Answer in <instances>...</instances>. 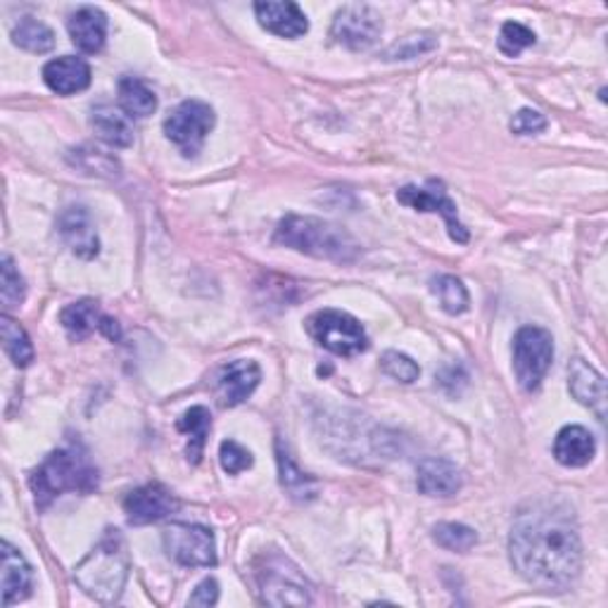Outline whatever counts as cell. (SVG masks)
Segmentation results:
<instances>
[{"label": "cell", "mask_w": 608, "mask_h": 608, "mask_svg": "<svg viewBox=\"0 0 608 608\" xmlns=\"http://www.w3.org/2000/svg\"><path fill=\"white\" fill-rule=\"evenodd\" d=\"M509 554L518 575L544 592L568 589L583 571V542L566 504L534 502L511 526Z\"/></svg>", "instance_id": "1"}, {"label": "cell", "mask_w": 608, "mask_h": 608, "mask_svg": "<svg viewBox=\"0 0 608 608\" xmlns=\"http://www.w3.org/2000/svg\"><path fill=\"white\" fill-rule=\"evenodd\" d=\"M29 487L34 492L38 509H48L65 492L91 495L98 489V469L81 444H69L46 457L29 477Z\"/></svg>", "instance_id": "2"}, {"label": "cell", "mask_w": 608, "mask_h": 608, "mask_svg": "<svg viewBox=\"0 0 608 608\" xmlns=\"http://www.w3.org/2000/svg\"><path fill=\"white\" fill-rule=\"evenodd\" d=\"M132 571L126 542L120 530H108L89 556L75 568V583L100 604L120 601Z\"/></svg>", "instance_id": "3"}, {"label": "cell", "mask_w": 608, "mask_h": 608, "mask_svg": "<svg viewBox=\"0 0 608 608\" xmlns=\"http://www.w3.org/2000/svg\"><path fill=\"white\" fill-rule=\"evenodd\" d=\"M277 243L328 262H354L359 255L357 240L345 228L316 216L288 214L277 228Z\"/></svg>", "instance_id": "4"}, {"label": "cell", "mask_w": 608, "mask_h": 608, "mask_svg": "<svg viewBox=\"0 0 608 608\" xmlns=\"http://www.w3.org/2000/svg\"><path fill=\"white\" fill-rule=\"evenodd\" d=\"M259 595L271 606H307L312 604V587L295 563L281 554L264 559V566L257 571Z\"/></svg>", "instance_id": "5"}, {"label": "cell", "mask_w": 608, "mask_h": 608, "mask_svg": "<svg viewBox=\"0 0 608 608\" xmlns=\"http://www.w3.org/2000/svg\"><path fill=\"white\" fill-rule=\"evenodd\" d=\"M554 361L552 333L540 326H523L514 338V371L520 387L538 390Z\"/></svg>", "instance_id": "6"}, {"label": "cell", "mask_w": 608, "mask_h": 608, "mask_svg": "<svg viewBox=\"0 0 608 608\" xmlns=\"http://www.w3.org/2000/svg\"><path fill=\"white\" fill-rule=\"evenodd\" d=\"M307 330L324 350L338 357H354L367 352L369 347L367 330L361 328L357 318L338 309H324L312 314L307 322Z\"/></svg>", "instance_id": "7"}, {"label": "cell", "mask_w": 608, "mask_h": 608, "mask_svg": "<svg viewBox=\"0 0 608 608\" xmlns=\"http://www.w3.org/2000/svg\"><path fill=\"white\" fill-rule=\"evenodd\" d=\"M167 556L183 568L216 566V544L210 528L198 523H171L165 534Z\"/></svg>", "instance_id": "8"}, {"label": "cell", "mask_w": 608, "mask_h": 608, "mask_svg": "<svg viewBox=\"0 0 608 608\" xmlns=\"http://www.w3.org/2000/svg\"><path fill=\"white\" fill-rule=\"evenodd\" d=\"M214 128V110L202 100H185L165 120V134L185 157H195Z\"/></svg>", "instance_id": "9"}, {"label": "cell", "mask_w": 608, "mask_h": 608, "mask_svg": "<svg viewBox=\"0 0 608 608\" xmlns=\"http://www.w3.org/2000/svg\"><path fill=\"white\" fill-rule=\"evenodd\" d=\"M383 34V18L367 3L342 5L336 12L330 36L350 50H367Z\"/></svg>", "instance_id": "10"}, {"label": "cell", "mask_w": 608, "mask_h": 608, "mask_svg": "<svg viewBox=\"0 0 608 608\" xmlns=\"http://www.w3.org/2000/svg\"><path fill=\"white\" fill-rule=\"evenodd\" d=\"M397 200L402 205H407L416 212H438L444 216L447 230H450V238L454 243H469V230L459 222L457 205L444 193V185L436 179H430L426 185H404L397 191Z\"/></svg>", "instance_id": "11"}, {"label": "cell", "mask_w": 608, "mask_h": 608, "mask_svg": "<svg viewBox=\"0 0 608 608\" xmlns=\"http://www.w3.org/2000/svg\"><path fill=\"white\" fill-rule=\"evenodd\" d=\"M179 499L165 485H143L124 499V511L132 526H150L179 511Z\"/></svg>", "instance_id": "12"}, {"label": "cell", "mask_w": 608, "mask_h": 608, "mask_svg": "<svg viewBox=\"0 0 608 608\" xmlns=\"http://www.w3.org/2000/svg\"><path fill=\"white\" fill-rule=\"evenodd\" d=\"M57 234L67 248L81 259H93L100 252L95 224L86 207H67L57 216Z\"/></svg>", "instance_id": "13"}, {"label": "cell", "mask_w": 608, "mask_h": 608, "mask_svg": "<svg viewBox=\"0 0 608 608\" xmlns=\"http://www.w3.org/2000/svg\"><path fill=\"white\" fill-rule=\"evenodd\" d=\"M259 381H262V371H259L257 361H228L226 367H222L219 379H216V387H219V399L224 407H238V404H243L255 393Z\"/></svg>", "instance_id": "14"}, {"label": "cell", "mask_w": 608, "mask_h": 608, "mask_svg": "<svg viewBox=\"0 0 608 608\" xmlns=\"http://www.w3.org/2000/svg\"><path fill=\"white\" fill-rule=\"evenodd\" d=\"M43 81L57 95H75L91 86V67L77 55L55 57L43 67Z\"/></svg>", "instance_id": "15"}, {"label": "cell", "mask_w": 608, "mask_h": 608, "mask_svg": "<svg viewBox=\"0 0 608 608\" xmlns=\"http://www.w3.org/2000/svg\"><path fill=\"white\" fill-rule=\"evenodd\" d=\"M463 485V475L452 461L430 457L418 463L416 487L426 497H454Z\"/></svg>", "instance_id": "16"}, {"label": "cell", "mask_w": 608, "mask_h": 608, "mask_svg": "<svg viewBox=\"0 0 608 608\" xmlns=\"http://www.w3.org/2000/svg\"><path fill=\"white\" fill-rule=\"evenodd\" d=\"M257 22L267 32L281 38H300L309 32L307 14L300 10L297 3H255Z\"/></svg>", "instance_id": "17"}, {"label": "cell", "mask_w": 608, "mask_h": 608, "mask_svg": "<svg viewBox=\"0 0 608 608\" xmlns=\"http://www.w3.org/2000/svg\"><path fill=\"white\" fill-rule=\"evenodd\" d=\"M67 29L71 43L81 50L95 55L105 48L108 41V18L103 10H98L93 5H83L77 12L69 14L67 20Z\"/></svg>", "instance_id": "18"}, {"label": "cell", "mask_w": 608, "mask_h": 608, "mask_svg": "<svg viewBox=\"0 0 608 608\" xmlns=\"http://www.w3.org/2000/svg\"><path fill=\"white\" fill-rule=\"evenodd\" d=\"M568 387L577 402L595 412L599 421H606V381L597 369H592L585 359H573L568 367Z\"/></svg>", "instance_id": "19"}, {"label": "cell", "mask_w": 608, "mask_h": 608, "mask_svg": "<svg viewBox=\"0 0 608 608\" xmlns=\"http://www.w3.org/2000/svg\"><path fill=\"white\" fill-rule=\"evenodd\" d=\"M597 442L595 436L583 426H566L559 430L554 440V457L561 466L581 469L595 459Z\"/></svg>", "instance_id": "20"}, {"label": "cell", "mask_w": 608, "mask_h": 608, "mask_svg": "<svg viewBox=\"0 0 608 608\" xmlns=\"http://www.w3.org/2000/svg\"><path fill=\"white\" fill-rule=\"evenodd\" d=\"M34 573L20 549L3 542V604L12 606L32 595Z\"/></svg>", "instance_id": "21"}, {"label": "cell", "mask_w": 608, "mask_h": 608, "mask_svg": "<svg viewBox=\"0 0 608 608\" xmlns=\"http://www.w3.org/2000/svg\"><path fill=\"white\" fill-rule=\"evenodd\" d=\"M91 124L95 134L112 148H128L134 143V126L128 114L110 103H100L91 112Z\"/></svg>", "instance_id": "22"}, {"label": "cell", "mask_w": 608, "mask_h": 608, "mask_svg": "<svg viewBox=\"0 0 608 608\" xmlns=\"http://www.w3.org/2000/svg\"><path fill=\"white\" fill-rule=\"evenodd\" d=\"M103 316L105 314H100L98 302L79 300L75 304H67V307L60 312V324L71 340H83L89 338L93 330H100Z\"/></svg>", "instance_id": "23"}, {"label": "cell", "mask_w": 608, "mask_h": 608, "mask_svg": "<svg viewBox=\"0 0 608 608\" xmlns=\"http://www.w3.org/2000/svg\"><path fill=\"white\" fill-rule=\"evenodd\" d=\"M277 457H279V473H281V485L295 502H312L316 497V481L312 475L297 469V463L283 450V442H277Z\"/></svg>", "instance_id": "24"}, {"label": "cell", "mask_w": 608, "mask_h": 608, "mask_svg": "<svg viewBox=\"0 0 608 608\" xmlns=\"http://www.w3.org/2000/svg\"><path fill=\"white\" fill-rule=\"evenodd\" d=\"M177 428L183 432V436H188V447H185L188 461L200 463L202 452H205V442H207V436H210V428H212L210 412L205 407L188 409L179 418Z\"/></svg>", "instance_id": "25"}, {"label": "cell", "mask_w": 608, "mask_h": 608, "mask_svg": "<svg viewBox=\"0 0 608 608\" xmlns=\"http://www.w3.org/2000/svg\"><path fill=\"white\" fill-rule=\"evenodd\" d=\"M120 103L128 117H150L157 110V95L146 81L136 77H124L120 81Z\"/></svg>", "instance_id": "26"}, {"label": "cell", "mask_w": 608, "mask_h": 608, "mask_svg": "<svg viewBox=\"0 0 608 608\" xmlns=\"http://www.w3.org/2000/svg\"><path fill=\"white\" fill-rule=\"evenodd\" d=\"M12 43L26 53H48L55 46V34L50 26L34 18H24L18 26L12 29Z\"/></svg>", "instance_id": "27"}, {"label": "cell", "mask_w": 608, "mask_h": 608, "mask_svg": "<svg viewBox=\"0 0 608 608\" xmlns=\"http://www.w3.org/2000/svg\"><path fill=\"white\" fill-rule=\"evenodd\" d=\"M0 336H3V347L8 357L14 361V367H29L34 361V345L29 340L26 330L10 318L8 314L0 316Z\"/></svg>", "instance_id": "28"}, {"label": "cell", "mask_w": 608, "mask_h": 608, "mask_svg": "<svg viewBox=\"0 0 608 608\" xmlns=\"http://www.w3.org/2000/svg\"><path fill=\"white\" fill-rule=\"evenodd\" d=\"M432 293L438 295L442 309L447 314H463L469 307H471V297H469V291L466 285H463L457 277H438L432 279Z\"/></svg>", "instance_id": "29"}, {"label": "cell", "mask_w": 608, "mask_h": 608, "mask_svg": "<svg viewBox=\"0 0 608 608\" xmlns=\"http://www.w3.org/2000/svg\"><path fill=\"white\" fill-rule=\"evenodd\" d=\"M432 540L438 542V547L447 549V552L466 554L477 544V534L473 528L463 523H440L432 528Z\"/></svg>", "instance_id": "30"}, {"label": "cell", "mask_w": 608, "mask_h": 608, "mask_svg": "<svg viewBox=\"0 0 608 608\" xmlns=\"http://www.w3.org/2000/svg\"><path fill=\"white\" fill-rule=\"evenodd\" d=\"M0 300H3L5 309H14L20 307L26 297V283L22 279L20 269L14 267L12 257H3V267H0Z\"/></svg>", "instance_id": "31"}, {"label": "cell", "mask_w": 608, "mask_h": 608, "mask_svg": "<svg viewBox=\"0 0 608 608\" xmlns=\"http://www.w3.org/2000/svg\"><path fill=\"white\" fill-rule=\"evenodd\" d=\"M534 32L518 22H506L499 32V50L509 57H518L526 48L534 46Z\"/></svg>", "instance_id": "32"}, {"label": "cell", "mask_w": 608, "mask_h": 608, "mask_svg": "<svg viewBox=\"0 0 608 608\" xmlns=\"http://www.w3.org/2000/svg\"><path fill=\"white\" fill-rule=\"evenodd\" d=\"M438 46V41L432 38V34H412L407 38H402L395 46H390L385 57L387 60H412V57L424 55Z\"/></svg>", "instance_id": "33"}, {"label": "cell", "mask_w": 608, "mask_h": 608, "mask_svg": "<svg viewBox=\"0 0 608 608\" xmlns=\"http://www.w3.org/2000/svg\"><path fill=\"white\" fill-rule=\"evenodd\" d=\"M381 367L390 375V379H395L399 383H414V381H418V375H421V369H418V364L412 357L395 352V350L383 354Z\"/></svg>", "instance_id": "34"}, {"label": "cell", "mask_w": 608, "mask_h": 608, "mask_svg": "<svg viewBox=\"0 0 608 608\" xmlns=\"http://www.w3.org/2000/svg\"><path fill=\"white\" fill-rule=\"evenodd\" d=\"M219 461H222V469L228 473V475H238L243 471L252 469V454L245 450L243 444H238L236 440H224L222 447H219Z\"/></svg>", "instance_id": "35"}, {"label": "cell", "mask_w": 608, "mask_h": 608, "mask_svg": "<svg viewBox=\"0 0 608 608\" xmlns=\"http://www.w3.org/2000/svg\"><path fill=\"white\" fill-rule=\"evenodd\" d=\"M544 128H547L544 114L538 112V110H530V108H523L520 112H516L514 120H511V132L518 134V136L542 134Z\"/></svg>", "instance_id": "36"}, {"label": "cell", "mask_w": 608, "mask_h": 608, "mask_svg": "<svg viewBox=\"0 0 608 608\" xmlns=\"http://www.w3.org/2000/svg\"><path fill=\"white\" fill-rule=\"evenodd\" d=\"M216 601H219V585H216V581H212V577L202 581L195 587L191 599H188V604L191 606H214Z\"/></svg>", "instance_id": "37"}, {"label": "cell", "mask_w": 608, "mask_h": 608, "mask_svg": "<svg viewBox=\"0 0 608 608\" xmlns=\"http://www.w3.org/2000/svg\"><path fill=\"white\" fill-rule=\"evenodd\" d=\"M100 333H103V336L110 338V340H120L122 338L120 324L114 322V318H110V316H103V324H100Z\"/></svg>", "instance_id": "38"}]
</instances>
